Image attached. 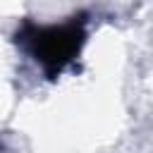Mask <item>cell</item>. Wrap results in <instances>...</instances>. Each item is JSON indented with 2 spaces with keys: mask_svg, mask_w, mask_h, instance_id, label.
Instances as JSON below:
<instances>
[{
  "mask_svg": "<svg viewBox=\"0 0 153 153\" xmlns=\"http://www.w3.org/2000/svg\"><path fill=\"white\" fill-rule=\"evenodd\" d=\"M14 41L29 57H33L48 79H55L79 57L86 43V14H76L65 24L50 26H41L26 19L19 26Z\"/></svg>",
  "mask_w": 153,
  "mask_h": 153,
  "instance_id": "cell-1",
  "label": "cell"
}]
</instances>
